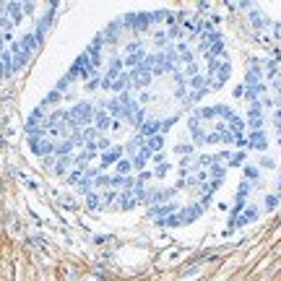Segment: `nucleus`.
<instances>
[{
    "instance_id": "1",
    "label": "nucleus",
    "mask_w": 281,
    "mask_h": 281,
    "mask_svg": "<svg viewBox=\"0 0 281 281\" xmlns=\"http://www.w3.org/2000/svg\"><path fill=\"white\" fill-rule=\"evenodd\" d=\"M229 78L222 37L187 13L128 16L73 65L65 84L97 91L99 104L57 109L50 122L91 120L97 140L71 175L89 193L144 200L172 125Z\"/></svg>"
},
{
    "instance_id": "2",
    "label": "nucleus",
    "mask_w": 281,
    "mask_h": 281,
    "mask_svg": "<svg viewBox=\"0 0 281 281\" xmlns=\"http://www.w3.org/2000/svg\"><path fill=\"white\" fill-rule=\"evenodd\" d=\"M250 128H245V177L240 182L237 224L253 222L281 195V78L253 71L247 78Z\"/></svg>"
}]
</instances>
